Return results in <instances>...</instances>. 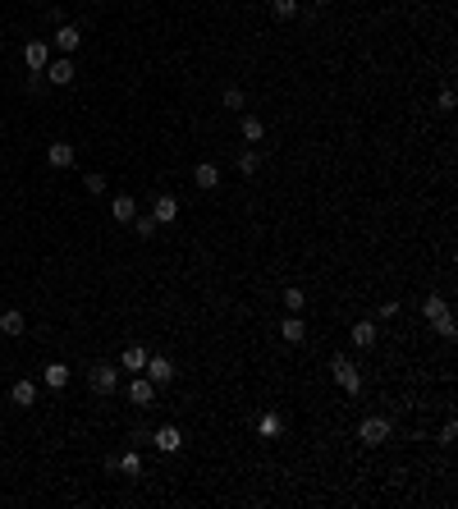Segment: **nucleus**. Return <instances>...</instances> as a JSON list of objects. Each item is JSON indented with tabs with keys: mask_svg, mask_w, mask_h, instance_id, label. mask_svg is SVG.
Listing matches in <instances>:
<instances>
[{
	"mask_svg": "<svg viewBox=\"0 0 458 509\" xmlns=\"http://www.w3.org/2000/svg\"><path fill=\"white\" fill-rule=\"evenodd\" d=\"M330 377L339 381V390H349V395H358V390H362V372H358V363H353L349 354L330 358Z\"/></svg>",
	"mask_w": 458,
	"mask_h": 509,
	"instance_id": "f257e3e1",
	"label": "nucleus"
},
{
	"mask_svg": "<svg viewBox=\"0 0 458 509\" xmlns=\"http://www.w3.org/2000/svg\"><path fill=\"white\" fill-rule=\"evenodd\" d=\"M88 386L97 390V395H115V386H120V367H110V363L88 367Z\"/></svg>",
	"mask_w": 458,
	"mask_h": 509,
	"instance_id": "f03ea898",
	"label": "nucleus"
},
{
	"mask_svg": "<svg viewBox=\"0 0 458 509\" xmlns=\"http://www.w3.org/2000/svg\"><path fill=\"white\" fill-rule=\"evenodd\" d=\"M358 441L371 445V450H376V445H385V441H390V418H362L358 422Z\"/></svg>",
	"mask_w": 458,
	"mask_h": 509,
	"instance_id": "7ed1b4c3",
	"label": "nucleus"
},
{
	"mask_svg": "<svg viewBox=\"0 0 458 509\" xmlns=\"http://www.w3.org/2000/svg\"><path fill=\"white\" fill-rule=\"evenodd\" d=\"M142 377L161 390V386H170V381H175V363H170V358H161V354H152V358H147V367H142Z\"/></svg>",
	"mask_w": 458,
	"mask_h": 509,
	"instance_id": "20e7f679",
	"label": "nucleus"
},
{
	"mask_svg": "<svg viewBox=\"0 0 458 509\" xmlns=\"http://www.w3.org/2000/svg\"><path fill=\"white\" fill-rule=\"evenodd\" d=\"M42 78H46V83H55V88H69V83L78 78V69H74V60H69V56H60V60H51V65L42 69Z\"/></svg>",
	"mask_w": 458,
	"mask_h": 509,
	"instance_id": "39448f33",
	"label": "nucleus"
},
{
	"mask_svg": "<svg viewBox=\"0 0 458 509\" xmlns=\"http://www.w3.org/2000/svg\"><path fill=\"white\" fill-rule=\"evenodd\" d=\"M152 221H156V225H175V221H179V198H175V193H156Z\"/></svg>",
	"mask_w": 458,
	"mask_h": 509,
	"instance_id": "423d86ee",
	"label": "nucleus"
},
{
	"mask_svg": "<svg viewBox=\"0 0 458 509\" xmlns=\"http://www.w3.org/2000/svg\"><path fill=\"white\" fill-rule=\"evenodd\" d=\"M152 445H156L161 454H179V450H184V432H179V427H156V432H152Z\"/></svg>",
	"mask_w": 458,
	"mask_h": 509,
	"instance_id": "0eeeda50",
	"label": "nucleus"
},
{
	"mask_svg": "<svg viewBox=\"0 0 458 509\" xmlns=\"http://www.w3.org/2000/svg\"><path fill=\"white\" fill-rule=\"evenodd\" d=\"M129 399L138 404V409H152V399H156V386L142 372H133V381H129Z\"/></svg>",
	"mask_w": 458,
	"mask_h": 509,
	"instance_id": "6e6552de",
	"label": "nucleus"
},
{
	"mask_svg": "<svg viewBox=\"0 0 458 509\" xmlns=\"http://www.w3.org/2000/svg\"><path fill=\"white\" fill-rule=\"evenodd\" d=\"M55 46H60V56H74L78 46H83V33H78L74 23H60V28H55V37H51Z\"/></svg>",
	"mask_w": 458,
	"mask_h": 509,
	"instance_id": "1a4fd4ad",
	"label": "nucleus"
},
{
	"mask_svg": "<svg viewBox=\"0 0 458 509\" xmlns=\"http://www.w3.org/2000/svg\"><path fill=\"white\" fill-rule=\"evenodd\" d=\"M23 331H28V317H23L19 308H5V312H0V335H5V340H19Z\"/></svg>",
	"mask_w": 458,
	"mask_h": 509,
	"instance_id": "9d476101",
	"label": "nucleus"
},
{
	"mask_svg": "<svg viewBox=\"0 0 458 509\" xmlns=\"http://www.w3.org/2000/svg\"><path fill=\"white\" fill-rule=\"evenodd\" d=\"M23 60H28L33 74H42V69L51 65V46H46V42H28V46H23Z\"/></svg>",
	"mask_w": 458,
	"mask_h": 509,
	"instance_id": "9b49d317",
	"label": "nucleus"
},
{
	"mask_svg": "<svg viewBox=\"0 0 458 509\" xmlns=\"http://www.w3.org/2000/svg\"><path fill=\"white\" fill-rule=\"evenodd\" d=\"M110 216H115V221H124V225H129L133 216H138V198H129V193H120V198L110 202Z\"/></svg>",
	"mask_w": 458,
	"mask_h": 509,
	"instance_id": "f8f14e48",
	"label": "nucleus"
},
{
	"mask_svg": "<svg viewBox=\"0 0 458 509\" xmlns=\"http://www.w3.org/2000/svg\"><path fill=\"white\" fill-rule=\"evenodd\" d=\"M46 161H51L55 170H69V166H74V147H69V143H51V147H46Z\"/></svg>",
	"mask_w": 458,
	"mask_h": 509,
	"instance_id": "ddd939ff",
	"label": "nucleus"
},
{
	"mask_svg": "<svg viewBox=\"0 0 458 509\" xmlns=\"http://www.w3.org/2000/svg\"><path fill=\"white\" fill-rule=\"evenodd\" d=\"M193 184H197V189H207V193H211V189H220V170L211 166V161H202V166L193 170Z\"/></svg>",
	"mask_w": 458,
	"mask_h": 509,
	"instance_id": "4468645a",
	"label": "nucleus"
},
{
	"mask_svg": "<svg viewBox=\"0 0 458 509\" xmlns=\"http://www.w3.org/2000/svg\"><path fill=\"white\" fill-rule=\"evenodd\" d=\"M147 349H142V344H129V349H124L120 354V367H129V372H142V367H147Z\"/></svg>",
	"mask_w": 458,
	"mask_h": 509,
	"instance_id": "2eb2a0df",
	"label": "nucleus"
},
{
	"mask_svg": "<svg viewBox=\"0 0 458 509\" xmlns=\"http://www.w3.org/2000/svg\"><path fill=\"white\" fill-rule=\"evenodd\" d=\"M239 133H243V143H262V138H266V124L257 120V115H243V120H239Z\"/></svg>",
	"mask_w": 458,
	"mask_h": 509,
	"instance_id": "dca6fc26",
	"label": "nucleus"
},
{
	"mask_svg": "<svg viewBox=\"0 0 458 509\" xmlns=\"http://www.w3.org/2000/svg\"><path fill=\"white\" fill-rule=\"evenodd\" d=\"M10 399L19 404V409H33V404H37V386H33V381H14Z\"/></svg>",
	"mask_w": 458,
	"mask_h": 509,
	"instance_id": "f3484780",
	"label": "nucleus"
},
{
	"mask_svg": "<svg viewBox=\"0 0 458 509\" xmlns=\"http://www.w3.org/2000/svg\"><path fill=\"white\" fill-rule=\"evenodd\" d=\"M280 331H284V340H289V344H303L307 340V326H303V317H298V312H289V317H284Z\"/></svg>",
	"mask_w": 458,
	"mask_h": 509,
	"instance_id": "a211bd4d",
	"label": "nucleus"
},
{
	"mask_svg": "<svg viewBox=\"0 0 458 509\" xmlns=\"http://www.w3.org/2000/svg\"><path fill=\"white\" fill-rule=\"evenodd\" d=\"M376 340H381V331H376V321H358V326H353V344H358V349H371Z\"/></svg>",
	"mask_w": 458,
	"mask_h": 509,
	"instance_id": "6ab92c4d",
	"label": "nucleus"
},
{
	"mask_svg": "<svg viewBox=\"0 0 458 509\" xmlns=\"http://www.w3.org/2000/svg\"><path fill=\"white\" fill-rule=\"evenodd\" d=\"M42 381H46L51 390H65V386H69V367H65V363H46Z\"/></svg>",
	"mask_w": 458,
	"mask_h": 509,
	"instance_id": "aec40b11",
	"label": "nucleus"
},
{
	"mask_svg": "<svg viewBox=\"0 0 458 509\" xmlns=\"http://www.w3.org/2000/svg\"><path fill=\"white\" fill-rule=\"evenodd\" d=\"M115 468H120V473H129V477H142V454L138 450H124L120 459H115Z\"/></svg>",
	"mask_w": 458,
	"mask_h": 509,
	"instance_id": "412c9836",
	"label": "nucleus"
},
{
	"mask_svg": "<svg viewBox=\"0 0 458 509\" xmlns=\"http://www.w3.org/2000/svg\"><path fill=\"white\" fill-rule=\"evenodd\" d=\"M431 331H436L440 340H454V335H458V321H454V312H440V317L431 321Z\"/></svg>",
	"mask_w": 458,
	"mask_h": 509,
	"instance_id": "4be33fe9",
	"label": "nucleus"
},
{
	"mask_svg": "<svg viewBox=\"0 0 458 509\" xmlns=\"http://www.w3.org/2000/svg\"><path fill=\"white\" fill-rule=\"evenodd\" d=\"M440 312H449V303L440 299V294H426V299H422V317H426V321H436Z\"/></svg>",
	"mask_w": 458,
	"mask_h": 509,
	"instance_id": "5701e85b",
	"label": "nucleus"
},
{
	"mask_svg": "<svg viewBox=\"0 0 458 509\" xmlns=\"http://www.w3.org/2000/svg\"><path fill=\"white\" fill-rule=\"evenodd\" d=\"M129 225H133V230H138V239H152V234H156V230H161V225H156V221H152V216H133V221H129Z\"/></svg>",
	"mask_w": 458,
	"mask_h": 509,
	"instance_id": "b1692460",
	"label": "nucleus"
},
{
	"mask_svg": "<svg viewBox=\"0 0 458 509\" xmlns=\"http://www.w3.org/2000/svg\"><path fill=\"white\" fill-rule=\"evenodd\" d=\"M284 308H289V312H303L307 308V294H303V289H284Z\"/></svg>",
	"mask_w": 458,
	"mask_h": 509,
	"instance_id": "393cba45",
	"label": "nucleus"
},
{
	"mask_svg": "<svg viewBox=\"0 0 458 509\" xmlns=\"http://www.w3.org/2000/svg\"><path fill=\"white\" fill-rule=\"evenodd\" d=\"M271 10H275V19H294V14H298V0H271Z\"/></svg>",
	"mask_w": 458,
	"mask_h": 509,
	"instance_id": "a878e982",
	"label": "nucleus"
},
{
	"mask_svg": "<svg viewBox=\"0 0 458 509\" xmlns=\"http://www.w3.org/2000/svg\"><path fill=\"white\" fill-rule=\"evenodd\" d=\"M280 427H284L280 413H266V418H262V436H266V441H271V436H280Z\"/></svg>",
	"mask_w": 458,
	"mask_h": 509,
	"instance_id": "bb28decb",
	"label": "nucleus"
},
{
	"mask_svg": "<svg viewBox=\"0 0 458 509\" xmlns=\"http://www.w3.org/2000/svg\"><path fill=\"white\" fill-rule=\"evenodd\" d=\"M257 166H262V156H257V152H243L239 156V170H243V175H257Z\"/></svg>",
	"mask_w": 458,
	"mask_h": 509,
	"instance_id": "cd10ccee",
	"label": "nucleus"
},
{
	"mask_svg": "<svg viewBox=\"0 0 458 509\" xmlns=\"http://www.w3.org/2000/svg\"><path fill=\"white\" fill-rule=\"evenodd\" d=\"M225 106H229V111H243V106H248V97H243L239 88H225Z\"/></svg>",
	"mask_w": 458,
	"mask_h": 509,
	"instance_id": "c85d7f7f",
	"label": "nucleus"
},
{
	"mask_svg": "<svg viewBox=\"0 0 458 509\" xmlns=\"http://www.w3.org/2000/svg\"><path fill=\"white\" fill-rule=\"evenodd\" d=\"M83 189H88L92 198H101V193H106V179H101V175H88V179H83Z\"/></svg>",
	"mask_w": 458,
	"mask_h": 509,
	"instance_id": "c756f323",
	"label": "nucleus"
},
{
	"mask_svg": "<svg viewBox=\"0 0 458 509\" xmlns=\"http://www.w3.org/2000/svg\"><path fill=\"white\" fill-rule=\"evenodd\" d=\"M454 436H458V422H445L440 427V445H454Z\"/></svg>",
	"mask_w": 458,
	"mask_h": 509,
	"instance_id": "7c9ffc66",
	"label": "nucleus"
},
{
	"mask_svg": "<svg viewBox=\"0 0 458 509\" xmlns=\"http://www.w3.org/2000/svg\"><path fill=\"white\" fill-rule=\"evenodd\" d=\"M454 101H458V97H454V88H445V92H440V101H436V106H440V111H454Z\"/></svg>",
	"mask_w": 458,
	"mask_h": 509,
	"instance_id": "2f4dec72",
	"label": "nucleus"
},
{
	"mask_svg": "<svg viewBox=\"0 0 458 509\" xmlns=\"http://www.w3.org/2000/svg\"><path fill=\"white\" fill-rule=\"evenodd\" d=\"M312 5H330V0H312Z\"/></svg>",
	"mask_w": 458,
	"mask_h": 509,
	"instance_id": "473e14b6",
	"label": "nucleus"
}]
</instances>
